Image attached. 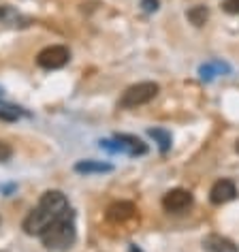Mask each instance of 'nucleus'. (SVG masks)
<instances>
[{"label": "nucleus", "mask_w": 239, "mask_h": 252, "mask_svg": "<svg viewBox=\"0 0 239 252\" xmlns=\"http://www.w3.org/2000/svg\"><path fill=\"white\" fill-rule=\"evenodd\" d=\"M68 212H71V207H68V199L64 197V192L47 190V192L41 194L39 205H36L34 210L30 212L26 218H24L22 229L26 231L28 235H36V237H39L41 233L54 222V220L62 218Z\"/></svg>", "instance_id": "nucleus-1"}, {"label": "nucleus", "mask_w": 239, "mask_h": 252, "mask_svg": "<svg viewBox=\"0 0 239 252\" xmlns=\"http://www.w3.org/2000/svg\"><path fill=\"white\" fill-rule=\"evenodd\" d=\"M39 237H41L43 246L49 248V250H64V248H68V246H73L75 237H77L73 210L68 212V214H64L62 218L54 220V222L49 224Z\"/></svg>", "instance_id": "nucleus-2"}, {"label": "nucleus", "mask_w": 239, "mask_h": 252, "mask_svg": "<svg viewBox=\"0 0 239 252\" xmlns=\"http://www.w3.org/2000/svg\"><path fill=\"white\" fill-rule=\"evenodd\" d=\"M158 92H160V86L156 81H139V84L124 90L122 98H120V107L122 109H135V107L148 105L152 98H156Z\"/></svg>", "instance_id": "nucleus-3"}, {"label": "nucleus", "mask_w": 239, "mask_h": 252, "mask_svg": "<svg viewBox=\"0 0 239 252\" xmlns=\"http://www.w3.org/2000/svg\"><path fill=\"white\" fill-rule=\"evenodd\" d=\"M71 60V52L64 45H49L45 49H41L39 56H36V64L45 71H56V68H62L64 64H68Z\"/></svg>", "instance_id": "nucleus-4"}, {"label": "nucleus", "mask_w": 239, "mask_h": 252, "mask_svg": "<svg viewBox=\"0 0 239 252\" xmlns=\"http://www.w3.org/2000/svg\"><path fill=\"white\" fill-rule=\"evenodd\" d=\"M192 201L194 199L188 190H184V188H173V190H169L165 197H162V207H165V212H169V214H181L192 205Z\"/></svg>", "instance_id": "nucleus-5"}, {"label": "nucleus", "mask_w": 239, "mask_h": 252, "mask_svg": "<svg viewBox=\"0 0 239 252\" xmlns=\"http://www.w3.org/2000/svg\"><path fill=\"white\" fill-rule=\"evenodd\" d=\"M237 197V186L233 180H218L213 182L211 190H209V201L213 205H222V203H229Z\"/></svg>", "instance_id": "nucleus-6"}, {"label": "nucleus", "mask_w": 239, "mask_h": 252, "mask_svg": "<svg viewBox=\"0 0 239 252\" xmlns=\"http://www.w3.org/2000/svg\"><path fill=\"white\" fill-rule=\"evenodd\" d=\"M107 220L113 224H120V222H126L128 218L135 216V205L130 201H116L113 205L107 207Z\"/></svg>", "instance_id": "nucleus-7"}, {"label": "nucleus", "mask_w": 239, "mask_h": 252, "mask_svg": "<svg viewBox=\"0 0 239 252\" xmlns=\"http://www.w3.org/2000/svg\"><path fill=\"white\" fill-rule=\"evenodd\" d=\"M203 248L205 252H239V246L233 239L218 235V233H211L203 239Z\"/></svg>", "instance_id": "nucleus-8"}, {"label": "nucleus", "mask_w": 239, "mask_h": 252, "mask_svg": "<svg viewBox=\"0 0 239 252\" xmlns=\"http://www.w3.org/2000/svg\"><path fill=\"white\" fill-rule=\"evenodd\" d=\"M116 141L120 146V152H126L130 156L148 154V146L139 139V137H135V135H116Z\"/></svg>", "instance_id": "nucleus-9"}, {"label": "nucleus", "mask_w": 239, "mask_h": 252, "mask_svg": "<svg viewBox=\"0 0 239 252\" xmlns=\"http://www.w3.org/2000/svg\"><path fill=\"white\" fill-rule=\"evenodd\" d=\"M75 171L81 175H94V173H109L113 171V167L103 160H79L75 165Z\"/></svg>", "instance_id": "nucleus-10"}, {"label": "nucleus", "mask_w": 239, "mask_h": 252, "mask_svg": "<svg viewBox=\"0 0 239 252\" xmlns=\"http://www.w3.org/2000/svg\"><path fill=\"white\" fill-rule=\"evenodd\" d=\"M199 73H201V79H213L216 75H222V73H229V66L222 64V62H211V64H205V66H201L199 68Z\"/></svg>", "instance_id": "nucleus-11"}, {"label": "nucleus", "mask_w": 239, "mask_h": 252, "mask_svg": "<svg viewBox=\"0 0 239 252\" xmlns=\"http://www.w3.org/2000/svg\"><path fill=\"white\" fill-rule=\"evenodd\" d=\"M149 137H154L156 143H158V148H160V152H169V148H171V133H167V130H162V128H149L148 130Z\"/></svg>", "instance_id": "nucleus-12"}, {"label": "nucleus", "mask_w": 239, "mask_h": 252, "mask_svg": "<svg viewBox=\"0 0 239 252\" xmlns=\"http://www.w3.org/2000/svg\"><path fill=\"white\" fill-rule=\"evenodd\" d=\"M186 17L190 20V24H194V26H203L207 22V17H209V9L207 7H192L186 13Z\"/></svg>", "instance_id": "nucleus-13"}, {"label": "nucleus", "mask_w": 239, "mask_h": 252, "mask_svg": "<svg viewBox=\"0 0 239 252\" xmlns=\"http://www.w3.org/2000/svg\"><path fill=\"white\" fill-rule=\"evenodd\" d=\"M17 118H20V111H17L15 107H0V120H4V122H15Z\"/></svg>", "instance_id": "nucleus-14"}, {"label": "nucleus", "mask_w": 239, "mask_h": 252, "mask_svg": "<svg viewBox=\"0 0 239 252\" xmlns=\"http://www.w3.org/2000/svg\"><path fill=\"white\" fill-rule=\"evenodd\" d=\"M13 156V148L7 141H0V162H7Z\"/></svg>", "instance_id": "nucleus-15"}, {"label": "nucleus", "mask_w": 239, "mask_h": 252, "mask_svg": "<svg viewBox=\"0 0 239 252\" xmlns=\"http://www.w3.org/2000/svg\"><path fill=\"white\" fill-rule=\"evenodd\" d=\"M222 9L226 11V13H231V15H239V0H224Z\"/></svg>", "instance_id": "nucleus-16"}, {"label": "nucleus", "mask_w": 239, "mask_h": 252, "mask_svg": "<svg viewBox=\"0 0 239 252\" xmlns=\"http://www.w3.org/2000/svg\"><path fill=\"white\" fill-rule=\"evenodd\" d=\"M160 7L158 0H141V9L146 11V13H156Z\"/></svg>", "instance_id": "nucleus-17"}, {"label": "nucleus", "mask_w": 239, "mask_h": 252, "mask_svg": "<svg viewBox=\"0 0 239 252\" xmlns=\"http://www.w3.org/2000/svg\"><path fill=\"white\" fill-rule=\"evenodd\" d=\"M13 9L11 7H0V22H4V20H9V17H13Z\"/></svg>", "instance_id": "nucleus-18"}, {"label": "nucleus", "mask_w": 239, "mask_h": 252, "mask_svg": "<svg viewBox=\"0 0 239 252\" xmlns=\"http://www.w3.org/2000/svg\"><path fill=\"white\" fill-rule=\"evenodd\" d=\"M130 252H143V250H141L137 244H130Z\"/></svg>", "instance_id": "nucleus-19"}, {"label": "nucleus", "mask_w": 239, "mask_h": 252, "mask_svg": "<svg viewBox=\"0 0 239 252\" xmlns=\"http://www.w3.org/2000/svg\"><path fill=\"white\" fill-rule=\"evenodd\" d=\"M235 150H237V152H239V139H237V143H235Z\"/></svg>", "instance_id": "nucleus-20"}]
</instances>
